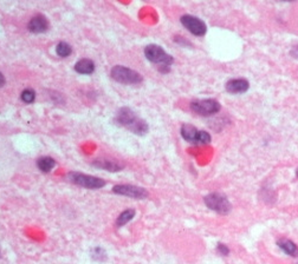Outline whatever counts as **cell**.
<instances>
[{
  "instance_id": "cell-1",
  "label": "cell",
  "mask_w": 298,
  "mask_h": 264,
  "mask_svg": "<svg viewBox=\"0 0 298 264\" xmlns=\"http://www.w3.org/2000/svg\"><path fill=\"white\" fill-rule=\"evenodd\" d=\"M116 122L119 125L139 136H144L148 132V124L143 119L137 117L136 113L129 107H121L119 110L116 113Z\"/></svg>"
},
{
  "instance_id": "cell-2",
  "label": "cell",
  "mask_w": 298,
  "mask_h": 264,
  "mask_svg": "<svg viewBox=\"0 0 298 264\" xmlns=\"http://www.w3.org/2000/svg\"><path fill=\"white\" fill-rule=\"evenodd\" d=\"M144 54L146 58L152 63L158 64L160 65V70L162 72H168L170 71V66L173 64V57L171 54H168L161 46L159 45H148L144 48Z\"/></svg>"
},
{
  "instance_id": "cell-3",
  "label": "cell",
  "mask_w": 298,
  "mask_h": 264,
  "mask_svg": "<svg viewBox=\"0 0 298 264\" xmlns=\"http://www.w3.org/2000/svg\"><path fill=\"white\" fill-rule=\"evenodd\" d=\"M66 178L69 182H71L72 184H75V185H78L84 189L97 190V189H102L103 186H106V180L102 179V178L90 176V175H85L82 173H77V171L69 173L66 175Z\"/></svg>"
},
{
  "instance_id": "cell-4",
  "label": "cell",
  "mask_w": 298,
  "mask_h": 264,
  "mask_svg": "<svg viewBox=\"0 0 298 264\" xmlns=\"http://www.w3.org/2000/svg\"><path fill=\"white\" fill-rule=\"evenodd\" d=\"M112 78L114 81L124 85H136L143 81L142 76L134 70L128 69V67L122 65H116L112 69Z\"/></svg>"
},
{
  "instance_id": "cell-5",
  "label": "cell",
  "mask_w": 298,
  "mask_h": 264,
  "mask_svg": "<svg viewBox=\"0 0 298 264\" xmlns=\"http://www.w3.org/2000/svg\"><path fill=\"white\" fill-rule=\"evenodd\" d=\"M181 136L186 142L195 145H204L211 143V134L206 131L198 130L190 124H183L181 127Z\"/></svg>"
},
{
  "instance_id": "cell-6",
  "label": "cell",
  "mask_w": 298,
  "mask_h": 264,
  "mask_svg": "<svg viewBox=\"0 0 298 264\" xmlns=\"http://www.w3.org/2000/svg\"><path fill=\"white\" fill-rule=\"evenodd\" d=\"M204 202L208 209H211V210L216 211V213L221 215L229 214L232 209V205L230 203L229 198H227L225 195H221L219 192H213L205 196Z\"/></svg>"
},
{
  "instance_id": "cell-7",
  "label": "cell",
  "mask_w": 298,
  "mask_h": 264,
  "mask_svg": "<svg viewBox=\"0 0 298 264\" xmlns=\"http://www.w3.org/2000/svg\"><path fill=\"white\" fill-rule=\"evenodd\" d=\"M192 111L199 116H213L221 110L220 103L216 99H198L190 103Z\"/></svg>"
},
{
  "instance_id": "cell-8",
  "label": "cell",
  "mask_w": 298,
  "mask_h": 264,
  "mask_svg": "<svg viewBox=\"0 0 298 264\" xmlns=\"http://www.w3.org/2000/svg\"><path fill=\"white\" fill-rule=\"evenodd\" d=\"M113 192L119 196H125V197L134 199H144L148 197V191L141 186L133 185V184H119L113 188Z\"/></svg>"
},
{
  "instance_id": "cell-9",
  "label": "cell",
  "mask_w": 298,
  "mask_h": 264,
  "mask_svg": "<svg viewBox=\"0 0 298 264\" xmlns=\"http://www.w3.org/2000/svg\"><path fill=\"white\" fill-rule=\"evenodd\" d=\"M181 24H182V25L185 26L192 35L198 37L205 36L206 31H207V27H206V24L204 21L199 19V18L193 17V15H189V14L182 15V17H181Z\"/></svg>"
},
{
  "instance_id": "cell-10",
  "label": "cell",
  "mask_w": 298,
  "mask_h": 264,
  "mask_svg": "<svg viewBox=\"0 0 298 264\" xmlns=\"http://www.w3.org/2000/svg\"><path fill=\"white\" fill-rule=\"evenodd\" d=\"M93 164L96 168H100L106 171H110V173H118V171H121L124 169L123 163L115 161V159L100 158V159H96V161H94Z\"/></svg>"
},
{
  "instance_id": "cell-11",
  "label": "cell",
  "mask_w": 298,
  "mask_h": 264,
  "mask_svg": "<svg viewBox=\"0 0 298 264\" xmlns=\"http://www.w3.org/2000/svg\"><path fill=\"white\" fill-rule=\"evenodd\" d=\"M250 88V83L244 78L231 79L226 83V91L233 94L245 93Z\"/></svg>"
},
{
  "instance_id": "cell-12",
  "label": "cell",
  "mask_w": 298,
  "mask_h": 264,
  "mask_svg": "<svg viewBox=\"0 0 298 264\" xmlns=\"http://www.w3.org/2000/svg\"><path fill=\"white\" fill-rule=\"evenodd\" d=\"M27 29L32 33H44L49 29V21L44 15H35L27 24Z\"/></svg>"
},
{
  "instance_id": "cell-13",
  "label": "cell",
  "mask_w": 298,
  "mask_h": 264,
  "mask_svg": "<svg viewBox=\"0 0 298 264\" xmlns=\"http://www.w3.org/2000/svg\"><path fill=\"white\" fill-rule=\"evenodd\" d=\"M278 247L284 251L285 254L289 255V256L293 257H298V247L295 242L291 241V239L288 238H281L277 242Z\"/></svg>"
},
{
  "instance_id": "cell-14",
  "label": "cell",
  "mask_w": 298,
  "mask_h": 264,
  "mask_svg": "<svg viewBox=\"0 0 298 264\" xmlns=\"http://www.w3.org/2000/svg\"><path fill=\"white\" fill-rule=\"evenodd\" d=\"M75 71L79 75H91L95 71L94 61L88 59V58L78 60L75 65Z\"/></svg>"
},
{
  "instance_id": "cell-15",
  "label": "cell",
  "mask_w": 298,
  "mask_h": 264,
  "mask_svg": "<svg viewBox=\"0 0 298 264\" xmlns=\"http://www.w3.org/2000/svg\"><path fill=\"white\" fill-rule=\"evenodd\" d=\"M56 167V161L51 157H41L37 161V168L42 171V173H50V171Z\"/></svg>"
},
{
  "instance_id": "cell-16",
  "label": "cell",
  "mask_w": 298,
  "mask_h": 264,
  "mask_svg": "<svg viewBox=\"0 0 298 264\" xmlns=\"http://www.w3.org/2000/svg\"><path fill=\"white\" fill-rule=\"evenodd\" d=\"M135 214H136V211H135L134 209H127V210L122 211V213L119 215L118 220H116V226H118V228L124 226L125 224L130 222V220L134 219Z\"/></svg>"
},
{
  "instance_id": "cell-17",
  "label": "cell",
  "mask_w": 298,
  "mask_h": 264,
  "mask_svg": "<svg viewBox=\"0 0 298 264\" xmlns=\"http://www.w3.org/2000/svg\"><path fill=\"white\" fill-rule=\"evenodd\" d=\"M72 52V47L70 46L67 43L65 42H60V44L56 46V53L57 56L62 57V58H66L71 54Z\"/></svg>"
},
{
  "instance_id": "cell-18",
  "label": "cell",
  "mask_w": 298,
  "mask_h": 264,
  "mask_svg": "<svg viewBox=\"0 0 298 264\" xmlns=\"http://www.w3.org/2000/svg\"><path fill=\"white\" fill-rule=\"evenodd\" d=\"M20 98L24 103L32 104L36 99V92L33 91L32 88H26V90H24L23 92H21Z\"/></svg>"
},
{
  "instance_id": "cell-19",
  "label": "cell",
  "mask_w": 298,
  "mask_h": 264,
  "mask_svg": "<svg viewBox=\"0 0 298 264\" xmlns=\"http://www.w3.org/2000/svg\"><path fill=\"white\" fill-rule=\"evenodd\" d=\"M91 257H93L95 261H100V262H102V261L107 260V253L103 248L96 247L94 248L93 251H91Z\"/></svg>"
},
{
  "instance_id": "cell-20",
  "label": "cell",
  "mask_w": 298,
  "mask_h": 264,
  "mask_svg": "<svg viewBox=\"0 0 298 264\" xmlns=\"http://www.w3.org/2000/svg\"><path fill=\"white\" fill-rule=\"evenodd\" d=\"M217 251H218V253H219L220 255H223V256H227V255L230 254L229 247H227V245H225V244H223V243H219V244H218Z\"/></svg>"
},
{
  "instance_id": "cell-21",
  "label": "cell",
  "mask_w": 298,
  "mask_h": 264,
  "mask_svg": "<svg viewBox=\"0 0 298 264\" xmlns=\"http://www.w3.org/2000/svg\"><path fill=\"white\" fill-rule=\"evenodd\" d=\"M5 83H6V81H5V77H4V75H2L1 72H0V88H2L5 85Z\"/></svg>"
},
{
  "instance_id": "cell-22",
  "label": "cell",
  "mask_w": 298,
  "mask_h": 264,
  "mask_svg": "<svg viewBox=\"0 0 298 264\" xmlns=\"http://www.w3.org/2000/svg\"><path fill=\"white\" fill-rule=\"evenodd\" d=\"M285 1H293V0H285Z\"/></svg>"
},
{
  "instance_id": "cell-23",
  "label": "cell",
  "mask_w": 298,
  "mask_h": 264,
  "mask_svg": "<svg viewBox=\"0 0 298 264\" xmlns=\"http://www.w3.org/2000/svg\"><path fill=\"white\" fill-rule=\"evenodd\" d=\"M0 257H1V250H0Z\"/></svg>"
}]
</instances>
